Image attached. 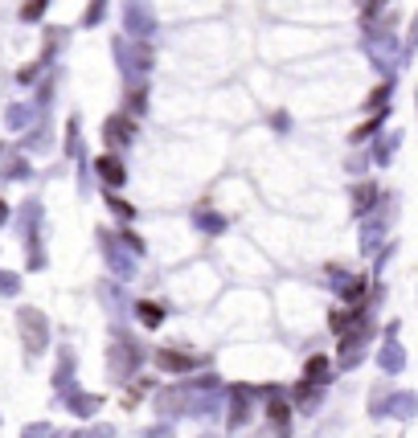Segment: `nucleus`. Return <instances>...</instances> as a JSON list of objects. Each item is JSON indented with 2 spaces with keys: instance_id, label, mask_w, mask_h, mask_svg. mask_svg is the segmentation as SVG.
<instances>
[{
  "instance_id": "obj_2",
  "label": "nucleus",
  "mask_w": 418,
  "mask_h": 438,
  "mask_svg": "<svg viewBox=\"0 0 418 438\" xmlns=\"http://www.w3.org/2000/svg\"><path fill=\"white\" fill-rule=\"evenodd\" d=\"M99 168H103V177L111 180V184H119V180H123V168H119L115 160H99Z\"/></svg>"
},
{
  "instance_id": "obj_1",
  "label": "nucleus",
  "mask_w": 418,
  "mask_h": 438,
  "mask_svg": "<svg viewBox=\"0 0 418 438\" xmlns=\"http://www.w3.org/2000/svg\"><path fill=\"white\" fill-rule=\"evenodd\" d=\"M160 365L164 369H172V373H184V369H193V357H184V353H160Z\"/></svg>"
}]
</instances>
